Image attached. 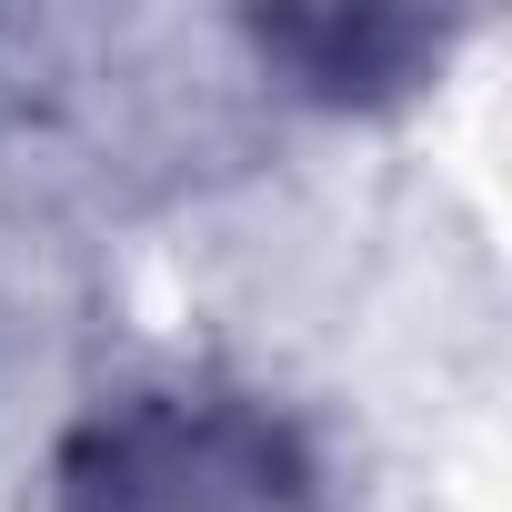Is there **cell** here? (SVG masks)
I'll use <instances>...</instances> for the list:
<instances>
[{
  "mask_svg": "<svg viewBox=\"0 0 512 512\" xmlns=\"http://www.w3.org/2000/svg\"><path fill=\"white\" fill-rule=\"evenodd\" d=\"M91 512H302V472L241 412H131L111 462L81 482Z\"/></svg>",
  "mask_w": 512,
  "mask_h": 512,
  "instance_id": "1",
  "label": "cell"
}]
</instances>
